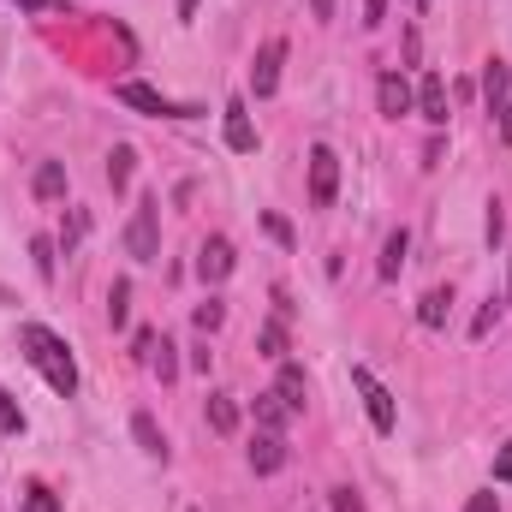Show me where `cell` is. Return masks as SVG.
<instances>
[{
	"label": "cell",
	"mask_w": 512,
	"mask_h": 512,
	"mask_svg": "<svg viewBox=\"0 0 512 512\" xmlns=\"http://www.w3.org/2000/svg\"><path fill=\"white\" fill-rule=\"evenodd\" d=\"M221 114H227V149H239V155H251V149H256V126H251V108H245V102L233 96V102H227Z\"/></svg>",
	"instance_id": "cell-10"
},
{
	"label": "cell",
	"mask_w": 512,
	"mask_h": 512,
	"mask_svg": "<svg viewBox=\"0 0 512 512\" xmlns=\"http://www.w3.org/2000/svg\"><path fill=\"white\" fill-rule=\"evenodd\" d=\"M221 322H227V304H221V298H203V304H197V328H203V334H215Z\"/></svg>",
	"instance_id": "cell-26"
},
{
	"label": "cell",
	"mask_w": 512,
	"mask_h": 512,
	"mask_svg": "<svg viewBox=\"0 0 512 512\" xmlns=\"http://www.w3.org/2000/svg\"><path fill=\"white\" fill-rule=\"evenodd\" d=\"M30 191H36V203H60V197H66V167H60V161H36Z\"/></svg>",
	"instance_id": "cell-12"
},
{
	"label": "cell",
	"mask_w": 512,
	"mask_h": 512,
	"mask_svg": "<svg viewBox=\"0 0 512 512\" xmlns=\"http://www.w3.org/2000/svg\"><path fill=\"white\" fill-rule=\"evenodd\" d=\"M328 507H334V512H364V501H358V489H334V495H328Z\"/></svg>",
	"instance_id": "cell-29"
},
{
	"label": "cell",
	"mask_w": 512,
	"mask_h": 512,
	"mask_svg": "<svg viewBox=\"0 0 512 512\" xmlns=\"http://www.w3.org/2000/svg\"><path fill=\"white\" fill-rule=\"evenodd\" d=\"M352 387L364 393V405H370V423H376L382 435H393V423H399V411H393V393H387V387L376 382L364 364H352Z\"/></svg>",
	"instance_id": "cell-5"
},
{
	"label": "cell",
	"mask_w": 512,
	"mask_h": 512,
	"mask_svg": "<svg viewBox=\"0 0 512 512\" xmlns=\"http://www.w3.org/2000/svg\"><path fill=\"white\" fill-rule=\"evenodd\" d=\"M126 251L137 256V262H155V256H161V197H143V203L131 209Z\"/></svg>",
	"instance_id": "cell-3"
},
{
	"label": "cell",
	"mask_w": 512,
	"mask_h": 512,
	"mask_svg": "<svg viewBox=\"0 0 512 512\" xmlns=\"http://www.w3.org/2000/svg\"><path fill=\"white\" fill-rule=\"evenodd\" d=\"M405 251H411V239H405V227H393V233L382 239V262H376V274H382V280H399Z\"/></svg>",
	"instance_id": "cell-14"
},
{
	"label": "cell",
	"mask_w": 512,
	"mask_h": 512,
	"mask_svg": "<svg viewBox=\"0 0 512 512\" xmlns=\"http://www.w3.org/2000/svg\"><path fill=\"white\" fill-rule=\"evenodd\" d=\"M376 102H382L387 120H399V114H411V108H417V90H411L399 72H382V84H376Z\"/></svg>",
	"instance_id": "cell-8"
},
{
	"label": "cell",
	"mask_w": 512,
	"mask_h": 512,
	"mask_svg": "<svg viewBox=\"0 0 512 512\" xmlns=\"http://www.w3.org/2000/svg\"><path fill=\"white\" fill-rule=\"evenodd\" d=\"M203 411H209V429H215V435H233V429H239V399H233V393H209Z\"/></svg>",
	"instance_id": "cell-16"
},
{
	"label": "cell",
	"mask_w": 512,
	"mask_h": 512,
	"mask_svg": "<svg viewBox=\"0 0 512 512\" xmlns=\"http://www.w3.org/2000/svg\"><path fill=\"white\" fill-rule=\"evenodd\" d=\"M233 262H239V256H233V239H209V245L197 251V274H203L209 286H221V280L233 274Z\"/></svg>",
	"instance_id": "cell-7"
},
{
	"label": "cell",
	"mask_w": 512,
	"mask_h": 512,
	"mask_svg": "<svg viewBox=\"0 0 512 512\" xmlns=\"http://www.w3.org/2000/svg\"><path fill=\"white\" fill-rule=\"evenodd\" d=\"M417 6H429V0H417Z\"/></svg>",
	"instance_id": "cell-40"
},
{
	"label": "cell",
	"mask_w": 512,
	"mask_h": 512,
	"mask_svg": "<svg viewBox=\"0 0 512 512\" xmlns=\"http://www.w3.org/2000/svg\"><path fill=\"white\" fill-rule=\"evenodd\" d=\"M197 12V0H179V18H191Z\"/></svg>",
	"instance_id": "cell-38"
},
{
	"label": "cell",
	"mask_w": 512,
	"mask_h": 512,
	"mask_svg": "<svg viewBox=\"0 0 512 512\" xmlns=\"http://www.w3.org/2000/svg\"><path fill=\"white\" fill-rule=\"evenodd\" d=\"M131 435H137V447H143L149 459H161V465H167V435L155 429V417H149V411H137V417H131Z\"/></svg>",
	"instance_id": "cell-17"
},
{
	"label": "cell",
	"mask_w": 512,
	"mask_h": 512,
	"mask_svg": "<svg viewBox=\"0 0 512 512\" xmlns=\"http://www.w3.org/2000/svg\"><path fill=\"white\" fill-rule=\"evenodd\" d=\"M12 6H24V12H54V6H66V0H12Z\"/></svg>",
	"instance_id": "cell-36"
},
{
	"label": "cell",
	"mask_w": 512,
	"mask_h": 512,
	"mask_svg": "<svg viewBox=\"0 0 512 512\" xmlns=\"http://www.w3.org/2000/svg\"><path fill=\"white\" fill-rule=\"evenodd\" d=\"M501 233H507V215H501V203H489V245H501Z\"/></svg>",
	"instance_id": "cell-31"
},
{
	"label": "cell",
	"mask_w": 512,
	"mask_h": 512,
	"mask_svg": "<svg viewBox=\"0 0 512 512\" xmlns=\"http://www.w3.org/2000/svg\"><path fill=\"white\" fill-rule=\"evenodd\" d=\"M280 60H286V42H280V36H268V42L256 48V66H251V96H274V90H280Z\"/></svg>",
	"instance_id": "cell-6"
},
{
	"label": "cell",
	"mask_w": 512,
	"mask_h": 512,
	"mask_svg": "<svg viewBox=\"0 0 512 512\" xmlns=\"http://www.w3.org/2000/svg\"><path fill=\"white\" fill-rule=\"evenodd\" d=\"M447 316H453V292H447V286L423 292V304H417V322H423V328H447Z\"/></svg>",
	"instance_id": "cell-15"
},
{
	"label": "cell",
	"mask_w": 512,
	"mask_h": 512,
	"mask_svg": "<svg viewBox=\"0 0 512 512\" xmlns=\"http://www.w3.org/2000/svg\"><path fill=\"white\" fill-rule=\"evenodd\" d=\"M126 316H131V286L126 280H114V292H108V322L126 328Z\"/></svg>",
	"instance_id": "cell-24"
},
{
	"label": "cell",
	"mask_w": 512,
	"mask_h": 512,
	"mask_svg": "<svg viewBox=\"0 0 512 512\" xmlns=\"http://www.w3.org/2000/svg\"><path fill=\"white\" fill-rule=\"evenodd\" d=\"M489 328H495V298H489V304H483V310H477V322H471V334H477V340H483V334H489Z\"/></svg>",
	"instance_id": "cell-32"
},
{
	"label": "cell",
	"mask_w": 512,
	"mask_h": 512,
	"mask_svg": "<svg viewBox=\"0 0 512 512\" xmlns=\"http://www.w3.org/2000/svg\"><path fill=\"white\" fill-rule=\"evenodd\" d=\"M18 429H24V411H18V405H12V393L0 387V435H18Z\"/></svg>",
	"instance_id": "cell-28"
},
{
	"label": "cell",
	"mask_w": 512,
	"mask_h": 512,
	"mask_svg": "<svg viewBox=\"0 0 512 512\" xmlns=\"http://www.w3.org/2000/svg\"><path fill=\"white\" fill-rule=\"evenodd\" d=\"M84 233H90V209H72V215H66V227H60V245L72 251V245H78Z\"/></svg>",
	"instance_id": "cell-25"
},
{
	"label": "cell",
	"mask_w": 512,
	"mask_h": 512,
	"mask_svg": "<svg viewBox=\"0 0 512 512\" xmlns=\"http://www.w3.org/2000/svg\"><path fill=\"white\" fill-rule=\"evenodd\" d=\"M18 346H24V358L42 370V382L54 387L60 399H72V393H78V364H72V346H66L54 328L24 322V328H18Z\"/></svg>",
	"instance_id": "cell-1"
},
{
	"label": "cell",
	"mask_w": 512,
	"mask_h": 512,
	"mask_svg": "<svg viewBox=\"0 0 512 512\" xmlns=\"http://www.w3.org/2000/svg\"><path fill=\"white\" fill-rule=\"evenodd\" d=\"M334 197H340V155L328 143H316L310 149V203L316 209H334Z\"/></svg>",
	"instance_id": "cell-4"
},
{
	"label": "cell",
	"mask_w": 512,
	"mask_h": 512,
	"mask_svg": "<svg viewBox=\"0 0 512 512\" xmlns=\"http://www.w3.org/2000/svg\"><path fill=\"white\" fill-rule=\"evenodd\" d=\"M387 18V0H364V24H370V30H376V24H382Z\"/></svg>",
	"instance_id": "cell-34"
},
{
	"label": "cell",
	"mask_w": 512,
	"mask_h": 512,
	"mask_svg": "<svg viewBox=\"0 0 512 512\" xmlns=\"http://www.w3.org/2000/svg\"><path fill=\"white\" fill-rule=\"evenodd\" d=\"M114 96L137 108V114H149V120H197V108L191 102H173V96H161L155 84H143V78H126V84H114Z\"/></svg>",
	"instance_id": "cell-2"
},
{
	"label": "cell",
	"mask_w": 512,
	"mask_h": 512,
	"mask_svg": "<svg viewBox=\"0 0 512 512\" xmlns=\"http://www.w3.org/2000/svg\"><path fill=\"white\" fill-rule=\"evenodd\" d=\"M24 512H60V495L48 483H24Z\"/></svg>",
	"instance_id": "cell-23"
},
{
	"label": "cell",
	"mask_w": 512,
	"mask_h": 512,
	"mask_svg": "<svg viewBox=\"0 0 512 512\" xmlns=\"http://www.w3.org/2000/svg\"><path fill=\"white\" fill-rule=\"evenodd\" d=\"M143 364H149L161 382H173V376H179V358H173V346H167L161 334H155V346H149V358H143Z\"/></svg>",
	"instance_id": "cell-21"
},
{
	"label": "cell",
	"mask_w": 512,
	"mask_h": 512,
	"mask_svg": "<svg viewBox=\"0 0 512 512\" xmlns=\"http://www.w3.org/2000/svg\"><path fill=\"white\" fill-rule=\"evenodd\" d=\"M274 393H280L292 411H304V399H310V376H304L298 364H280V382H274Z\"/></svg>",
	"instance_id": "cell-18"
},
{
	"label": "cell",
	"mask_w": 512,
	"mask_h": 512,
	"mask_svg": "<svg viewBox=\"0 0 512 512\" xmlns=\"http://www.w3.org/2000/svg\"><path fill=\"white\" fill-rule=\"evenodd\" d=\"M507 298H512V280H507Z\"/></svg>",
	"instance_id": "cell-39"
},
{
	"label": "cell",
	"mask_w": 512,
	"mask_h": 512,
	"mask_svg": "<svg viewBox=\"0 0 512 512\" xmlns=\"http://www.w3.org/2000/svg\"><path fill=\"white\" fill-rule=\"evenodd\" d=\"M30 262L42 280H54V239H30Z\"/></svg>",
	"instance_id": "cell-27"
},
{
	"label": "cell",
	"mask_w": 512,
	"mask_h": 512,
	"mask_svg": "<svg viewBox=\"0 0 512 512\" xmlns=\"http://www.w3.org/2000/svg\"><path fill=\"white\" fill-rule=\"evenodd\" d=\"M417 114H423L429 126H447V78H441V72H429V78L417 84Z\"/></svg>",
	"instance_id": "cell-9"
},
{
	"label": "cell",
	"mask_w": 512,
	"mask_h": 512,
	"mask_svg": "<svg viewBox=\"0 0 512 512\" xmlns=\"http://www.w3.org/2000/svg\"><path fill=\"white\" fill-rule=\"evenodd\" d=\"M495 483H512V441L495 453Z\"/></svg>",
	"instance_id": "cell-33"
},
{
	"label": "cell",
	"mask_w": 512,
	"mask_h": 512,
	"mask_svg": "<svg viewBox=\"0 0 512 512\" xmlns=\"http://www.w3.org/2000/svg\"><path fill=\"white\" fill-rule=\"evenodd\" d=\"M262 227H268V239H274V245H292V221H280V215H262Z\"/></svg>",
	"instance_id": "cell-30"
},
{
	"label": "cell",
	"mask_w": 512,
	"mask_h": 512,
	"mask_svg": "<svg viewBox=\"0 0 512 512\" xmlns=\"http://www.w3.org/2000/svg\"><path fill=\"white\" fill-rule=\"evenodd\" d=\"M465 512H501V501H495V495H471V501H465Z\"/></svg>",
	"instance_id": "cell-35"
},
{
	"label": "cell",
	"mask_w": 512,
	"mask_h": 512,
	"mask_svg": "<svg viewBox=\"0 0 512 512\" xmlns=\"http://www.w3.org/2000/svg\"><path fill=\"white\" fill-rule=\"evenodd\" d=\"M280 465H286V441H280L274 429H262V435L251 441V471L256 477H274Z\"/></svg>",
	"instance_id": "cell-11"
},
{
	"label": "cell",
	"mask_w": 512,
	"mask_h": 512,
	"mask_svg": "<svg viewBox=\"0 0 512 512\" xmlns=\"http://www.w3.org/2000/svg\"><path fill=\"white\" fill-rule=\"evenodd\" d=\"M256 346H262V358H286V328H280V316L256 328Z\"/></svg>",
	"instance_id": "cell-22"
},
{
	"label": "cell",
	"mask_w": 512,
	"mask_h": 512,
	"mask_svg": "<svg viewBox=\"0 0 512 512\" xmlns=\"http://www.w3.org/2000/svg\"><path fill=\"white\" fill-rule=\"evenodd\" d=\"M483 96H489V108H495V114L512 102V72H507V60H489V66H483Z\"/></svg>",
	"instance_id": "cell-13"
},
{
	"label": "cell",
	"mask_w": 512,
	"mask_h": 512,
	"mask_svg": "<svg viewBox=\"0 0 512 512\" xmlns=\"http://www.w3.org/2000/svg\"><path fill=\"white\" fill-rule=\"evenodd\" d=\"M131 167H137V149L120 143V149L108 155V185H114V191H126V185H131Z\"/></svg>",
	"instance_id": "cell-20"
},
{
	"label": "cell",
	"mask_w": 512,
	"mask_h": 512,
	"mask_svg": "<svg viewBox=\"0 0 512 512\" xmlns=\"http://www.w3.org/2000/svg\"><path fill=\"white\" fill-rule=\"evenodd\" d=\"M310 12H316V18H334V0H310Z\"/></svg>",
	"instance_id": "cell-37"
},
{
	"label": "cell",
	"mask_w": 512,
	"mask_h": 512,
	"mask_svg": "<svg viewBox=\"0 0 512 512\" xmlns=\"http://www.w3.org/2000/svg\"><path fill=\"white\" fill-rule=\"evenodd\" d=\"M256 423H262V429H274V435H280V429H286V423H292V405H286V399H280V393H256Z\"/></svg>",
	"instance_id": "cell-19"
}]
</instances>
